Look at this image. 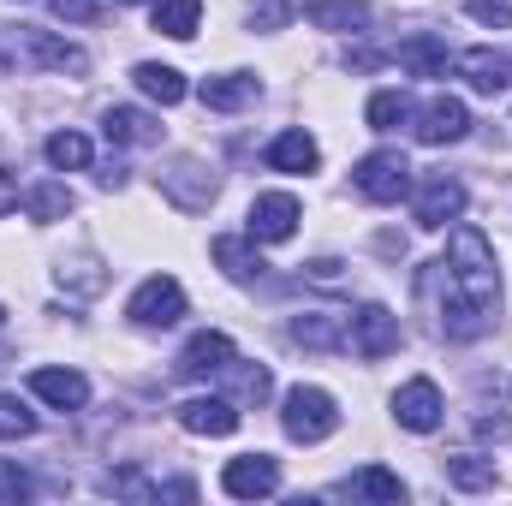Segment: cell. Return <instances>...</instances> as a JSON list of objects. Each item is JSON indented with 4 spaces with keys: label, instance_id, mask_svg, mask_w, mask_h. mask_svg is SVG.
I'll return each mask as SVG.
<instances>
[{
    "label": "cell",
    "instance_id": "obj_36",
    "mask_svg": "<svg viewBox=\"0 0 512 506\" xmlns=\"http://www.w3.org/2000/svg\"><path fill=\"white\" fill-rule=\"evenodd\" d=\"M239 393H245V399H256V405H262V399L274 393V376H268L262 364H256V370H239Z\"/></svg>",
    "mask_w": 512,
    "mask_h": 506
},
{
    "label": "cell",
    "instance_id": "obj_38",
    "mask_svg": "<svg viewBox=\"0 0 512 506\" xmlns=\"http://www.w3.org/2000/svg\"><path fill=\"white\" fill-rule=\"evenodd\" d=\"M0 322H6V310H0Z\"/></svg>",
    "mask_w": 512,
    "mask_h": 506
},
{
    "label": "cell",
    "instance_id": "obj_12",
    "mask_svg": "<svg viewBox=\"0 0 512 506\" xmlns=\"http://www.w3.org/2000/svg\"><path fill=\"white\" fill-rule=\"evenodd\" d=\"M239 358H233V340L227 334H197L185 352H179V376L191 381H209V376H227Z\"/></svg>",
    "mask_w": 512,
    "mask_h": 506
},
{
    "label": "cell",
    "instance_id": "obj_18",
    "mask_svg": "<svg viewBox=\"0 0 512 506\" xmlns=\"http://www.w3.org/2000/svg\"><path fill=\"white\" fill-rule=\"evenodd\" d=\"M268 167H274V173H316V167H322V149H316L310 131H280V137L268 143Z\"/></svg>",
    "mask_w": 512,
    "mask_h": 506
},
{
    "label": "cell",
    "instance_id": "obj_19",
    "mask_svg": "<svg viewBox=\"0 0 512 506\" xmlns=\"http://www.w3.org/2000/svg\"><path fill=\"white\" fill-rule=\"evenodd\" d=\"M411 78H447V48L429 36V30H417V36H405L399 42V54H393Z\"/></svg>",
    "mask_w": 512,
    "mask_h": 506
},
{
    "label": "cell",
    "instance_id": "obj_8",
    "mask_svg": "<svg viewBox=\"0 0 512 506\" xmlns=\"http://www.w3.org/2000/svg\"><path fill=\"white\" fill-rule=\"evenodd\" d=\"M441 411H447V405H441V387H435L429 376H411L399 393H393V417H399L411 435H429V429L441 423Z\"/></svg>",
    "mask_w": 512,
    "mask_h": 506
},
{
    "label": "cell",
    "instance_id": "obj_16",
    "mask_svg": "<svg viewBox=\"0 0 512 506\" xmlns=\"http://www.w3.org/2000/svg\"><path fill=\"white\" fill-rule=\"evenodd\" d=\"M179 429H191V435H233L239 429V405L233 399H185L179 405Z\"/></svg>",
    "mask_w": 512,
    "mask_h": 506
},
{
    "label": "cell",
    "instance_id": "obj_6",
    "mask_svg": "<svg viewBox=\"0 0 512 506\" xmlns=\"http://www.w3.org/2000/svg\"><path fill=\"white\" fill-rule=\"evenodd\" d=\"M298 221H304V209H298V197L292 191H262L251 203V233L256 245H286L292 233H298Z\"/></svg>",
    "mask_w": 512,
    "mask_h": 506
},
{
    "label": "cell",
    "instance_id": "obj_14",
    "mask_svg": "<svg viewBox=\"0 0 512 506\" xmlns=\"http://www.w3.org/2000/svg\"><path fill=\"white\" fill-rule=\"evenodd\" d=\"M30 393L48 399L54 411H84L90 405V381L78 376V370H36L30 376Z\"/></svg>",
    "mask_w": 512,
    "mask_h": 506
},
{
    "label": "cell",
    "instance_id": "obj_1",
    "mask_svg": "<svg viewBox=\"0 0 512 506\" xmlns=\"http://www.w3.org/2000/svg\"><path fill=\"white\" fill-rule=\"evenodd\" d=\"M435 280H441V334L447 340H477L489 334L495 322V304H501V268L495 251L477 227H459L447 256L435 262Z\"/></svg>",
    "mask_w": 512,
    "mask_h": 506
},
{
    "label": "cell",
    "instance_id": "obj_29",
    "mask_svg": "<svg viewBox=\"0 0 512 506\" xmlns=\"http://www.w3.org/2000/svg\"><path fill=\"white\" fill-rule=\"evenodd\" d=\"M352 495H370V501H405V483L382 471V465H370V471H358L352 477Z\"/></svg>",
    "mask_w": 512,
    "mask_h": 506
},
{
    "label": "cell",
    "instance_id": "obj_5",
    "mask_svg": "<svg viewBox=\"0 0 512 506\" xmlns=\"http://www.w3.org/2000/svg\"><path fill=\"white\" fill-rule=\"evenodd\" d=\"M352 185H358L370 203H399V197L411 191V161H405L399 149H376V155H364V161H358Z\"/></svg>",
    "mask_w": 512,
    "mask_h": 506
},
{
    "label": "cell",
    "instance_id": "obj_27",
    "mask_svg": "<svg viewBox=\"0 0 512 506\" xmlns=\"http://www.w3.org/2000/svg\"><path fill=\"white\" fill-rule=\"evenodd\" d=\"M364 120H370V131H399L411 120V102H405L399 90H376L370 108H364Z\"/></svg>",
    "mask_w": 512,
    "mask_h": 506
},
{
    "label": "cell",
    "instance_id": "obj_15",
    "mask_svg": "<svg viewBox=\"0 0 512 506\" xmlns=\"http://www.w3.org/2000/svg\"><path fill=\"white\" fill-rule=\"evenodd\" d=\"M203 108H215V114H239V108H251L256 96H262V84H256L251 72H221V78H203Z\"/></svg>",
    "mask_w": 512,
    "mask_h": 506
},
{
    "label": "cell",
    "instance_id": "obj_34",
    "mask_svg": "<svg viewBox=\"0 0 512 506\" xmlns=\"http://www.w3.org/2000/svg\"><path fill=\"white\" fill-rule=\"evenodd\" d=\"M30 489H36V483L18 471V459H0V501H24Z\"/></svg>",
    "mask_w": 512,
    "mask_h": 506
},
{
    "label": "cell",
    "instance_id": "obj_24",
    "mask_svg": "<svg viewBox=\"0 0 512 506\" xmlns=\"http://www.w3.org/2000/svg\"><path fill=\"white\" fill-rule=\"evenodd\" d=\"M370 0H310V24L316 30H364Z\"/></svg>",
    "mask_w": 512,
    "mask_h": 506
},
{
    "label": "cell",
    "instance_id": "obj_4",
    "mask_svg": "<svg viewBox=\"0 0 512 506\" xmlns=\"http://www.w3.org/2000/svg\"><path fill=\"white\" fill-rule=\"evenodd\" d=\"M126 316L137 328H173V322L185 316V286H179L173 274H149V280L131 292Z\"/></svg>",
    "mask_w": 512,
    "mask_h": 506
},
{
    "label": "cell",
    "instance_id": "obj_28",
    "mask_svg": "<svg viewBox=\"0 0 512 506\" xmlns=\"http://www.w3.org/2000/svg\"><path fill=\"white\" fill-rule=\"evenodd\" d=\"M447 483H453V489H489V483H495V459H477V453L447 459Z\"/></svg>",
    "mask_w": 512,
    "mask_h": 506
},
{
    "label": "cell",
    "instance_id": "obj_35",
    "mask_svg": "<svg viewBox=\"0 0 512 506\" xmlns=\"http://www.w3.org/2000/svg\"><path fill=\"white\" fill-rule=\"evenodd\" d=\"M54 6V18H66V24H90L96 12H102V0H48Z\"/></svg>",
    "mask_w": 512,
    "mask_h": 506
},
{
    "label": "cell",
    "instance_id": "obj_30",
    "mask_svg": "<svg viewBox=\"0 0 512 506\" xmlns=\"http://www.w3.org/2000/svg\"><path fill=\"white\" fill-rule=\"evenodd\" d=\"M24 203H30L36 221H66V215H72V191H66V185H36Z\"/></svg>",
    "mask_w": 512,
    "mask_h": 506
},
{
    "label": "cell",
    "instance_id": "obj_9",
    "mask_svg": "<svg viewBox=\"0 0 512 506\" xmlns=\"http://www.w3.org/2000/svg\"><path fill=\"white\" fill-rule=\"evenodd\" d=\"M221 489H227L233 501H262V495L280 489V465H274L268 453H245V459H233V465L221 471Z\"/></svg>",
    "mask_w": 512,
    "mask_h": 506
},
{
    "label": "cell",
    "instance_id": "obj_7",
    "mask_svg": "<svg viewBox=\"0 0 512 506\" xmlns=\"http://www.w3.org/2000/svg\"><path fill=\"white\" fill-rule=\"evenodd\" d=\"M346 346L358 352V358H387V352H399V316L382 310V304H364L358 316H352V328H346Z\"/></svg>",
    "mask_w": 512,
    "mask_h": 506
},
{
    "label": "cell",
    "instance_id": "obj_32",
    "mask_svg": "<svg viewBox=\"0 0 512 506\" xmlns=\"http://www.w3.org/2000/svg\"><path fill=\"white\" fill-rule=\"evenodd\" d=\"M30 429H36V417H30L12 393H0V441H24Z\"/></svg>",
    "mask_w": 512,
    "mask_h": 506
},
{
    "label": "cell",
    "instance_id": "obj_25",
    "mask_svg": "<svg viewBox=\"0 0 512 506\" xmlns=\"http://www.w3.org/2000/svg\"><path fill=\"white\" fill-rule=\"evenodd\" d=\"M215 262L227 268V280H256L262 256L251 251V239H215Z\"/></svg>",
    "mask_w": 512,
    "mask_h": 506
},
{
    "label": "cell",
    "instance_id": "obj_23",
    "mask_svg": "<svg viewBox=\"0 0 512 506\" xmlns=\"http://www.w3.org/2000/svg\"><path fill=\"white\" fill-rule=\"evenodd\" d=\"M197 18H203V0H155V30L173 42H191Z\"/></svg>",
    "mask_w": 512,
    "mask_h": 506
},
{
    "label": "cell",
    "instance_id": "obj_13",
    "mask_svg": "<svg viewBox=\"0 0 512 506\" xmlns=\"http://www.w3.org/2000/svg\"><path fill=\"white\" fill-rule=\"evenodd\" d=\"M471 131V114H465V102L459 96H435L423 114H417V137L429 143V149H441V143H459Z\"/></svg>",
    "mask_w": 512,
    "mask_h": 506
},
{
    "label": "cell",
    "instance_id": "obj_31",
    "mask_svg": "<svg viewBox=\"0 0 512 506\" xmlns=\"http://www.w3.org/2000/svg\"><path fill=\"white\" fill-rule=\"evenodd\" d=\"M102 262L96 256H78V262H60V286H72V292H102Z\"/></svg>",
    "mask_w": 512,
    "mask_h": 506
},
{
    "label": "cell",
    "instance_id": "obj_17",
    "mask_svg": "<svg viewBox=\"0 0 512 506\" xmlns=\"http://www.w3.org/2000/svg\"><path fill=\"white\" fill-rule=\"evenodd\" d=\"M459 78L477 90V96H501L512 78L507 54H495V48H471V54H459Z\"/></svg>",
    "mask_w": 512,
    "mask_h": 506
},
{
    "label": "cell",
    "instance_id": "obj_22",
    "mask_svg": "<svg viewBox=\"0 0 512 506\" xmlns=\"http://www.w3.org/2000/svg\"><path fill=\"white\" fill-rule=\"evenodd\" d=\"M131 78H137V90H143L149 102H161V108L185 102V90H191V84H185V72H173V66H155V60H143Z\"/></svg>",
    "mask_w": 512,
    "mask_h": 506
},
{
    "label": "cell",
    "instance_id": "obj_2",
    "mask_svg": "<svg viewBox=\"0 0 512 506\" xmlns=\"http://www.w3.org/2000/svg\"><path fill=\"white\" fill-rule=\"evenodd\" d=\"M0 66H12V72H72V78H84V72H90V54H84L78 42L54 36V30L12 24V30H0Z\"/></svg>",
    "mask_w": 512,
    "mask_h": 506
},
{
    "label": "cell",
    "instance_id": "obj_11",
    "mask_svg": "<svg viewBox=\"0 0 512 506\" xmlns=\"http://www.w3.org/2000/svg\"><path fill=\"white\" fill-rule=\"evenodd\" d=\"M161 191H167L185 215H197V209L215 203V179L203 173V161H173V167L161 173Z\"/></svg>",
    "mask_w": 512,
    "mask_h": 506
},
{
    "label": "cell",
    "instance_id": "obj_37",
    "mask_svg": "<svg viewBox=\"0 0 512 506\" xmlns=\"http://www.w3.org/2000/svg\"><path fill=\"white\" fill-rule=\"evenodd\" d=\"M18 209V179H12V167H0V215H12Z\"/></svg>",
    "mask_w": 512,
    "mask_h": 506
},
{
    "label": "cell",
    "instance_id": "obj_26",
    "mask_svg": "<svg viewBox=\"0 0 512 506\" xmlns=\"http://www.w3.org/2000/svg\"><path fill=\"white\" fill-rule=\"evenodd\" d=\"M42 149H48V161H54L60 173H78V167H90V137H84V131H54Z\"/></svg>",
    "mask_w": 512,
    "mask_h": 506
},
{
    "label": "cell",
    "instance_id": "obj_33",
    "mask_svg": "<svg viewBox=\"0 0 512 506\" xmlns=\"http://www.w3.org/2000/svg\"><path fill=\"white\" fill-rule=\"evenodd\" d=\"M465 12L477 24H495V30H512V0H465Z\"/></svg>",
    "mask_w": 512,
    "mask_h": 506
},
{
    "label": "cell",
    "instance_id": "obj_10",
    "mask_svg": "<svg viewBox=\"0 0 512 506\" xmlns=\"http://www.w3.org/2000/svg\"><path fill=\"white\" fill-rule=\"evenodd\" d=\"M459 215H465V185H459V179L435 173V179L417 185V227H447V221H459Z\"/></svg>",
    "mask_w": 512,
    "mask_h": 506
},
{
    "label": "cell",
    "instance_id": "obj_21",
    "mask_svg": "<svg viewBox=\"0 0 512 506\" xmlns=\"http://www.w3.org/2000/svg\"><path fill=\"white\" fill-rule=\"evenodd\" d=\"M292 340H298V346H310V352H340V346H346V334H340V316H334V310H304V316L292 322Z\"/></svg>",
    "mask_w": 512,
    "mask_h": 506
},
{
    "label": "cell",
    "instance_id": "obj_3",
    "mask_svg": "<svg viewBox=\"0 0 512 506\" xmlns=\"http://www.w3.org/2000/svg\"><path fill=\"white\" fill-rule=\"evenodd\" d=\"M280 423H286V435L292 441H304V447H316V441H328L334 429H340V405L322 393V387H292L286 393V411H280Z\"/></svg>",
    "mask_w": 512,
    "mask_h": 506
},
{
    "label": "cell",
    "instance_id": "obj_20",
    "mask_svg": "<svg viewBox=\"0 0 512 506\" xmlns=\"http://www.w3.org/2000/svg\"><path fill=\"white\" fill-rule=\"evenodd\" d=\"M102 137H108V143L143 149V143H161V126H155L143 108H108V114H102Z\"/></svg>",
    "mask_w": 512,
    "mask_h": 506
},
{
    "label": "cell",
    "instance_id": "obj_39",
    "mask_svg": "<svg viewBox=\"0 0 512 506\" xmlns=\"http://www.w3.org/2000/svg\"><path fill=\"white\" fill-rule=\"evenodd\" d=\"M120 6H131V0H120Z\"/></svg>",
    "mask_w": 512,
    "mask_h": 506
}]
</instances>
